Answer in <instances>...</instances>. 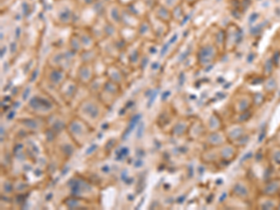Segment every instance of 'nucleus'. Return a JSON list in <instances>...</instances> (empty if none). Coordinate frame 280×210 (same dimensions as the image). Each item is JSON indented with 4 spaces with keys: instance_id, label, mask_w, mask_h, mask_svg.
<instances>
[{
    "instance_id": "f03ea898",
    "label": "nucleus",
    "mask_w": 280,
    "mask_h": 210,
    "mask_svg": "<svg viewBox=\"0 0 280 210\" xmlns=\"http://www.w3.org/2000/svg\"><path fill=\"white\" fill-rule=\"evenodd\" d=\"M241 98L239 100H237L234 107V111H236L235 113L239 114V113H243L245 111H247L248 108L251 107L250 102L253 98L251 97V95L249 94H243L242 96H240Z\"/></svg>"
},
{
    "instance_id": "20e7f679",
    "label": "nucleus",
    "mask_w": 280,
    "mask_h": 210,
    "mask_svg": "<svg viewBox=\"0 0 280 210\" xmlns=\"http://www.w3.org/2000/svg\"><path fill=\"white\" fill-rule=\"evenodd\" d=\"M234 191L236 196L240 197V198H246V197L248 196V189L247 188V186H245L244 184L242 183H237L235 186L234 187Z\"/></svg>"
},
{
    "instance_id": "7ed1b4c3",
    "label": "nucleus",
    "mask_w": 280,
    "mask_h": 210,
    "mask_svg": "<svg viewBox=\"0 0 280 210\" xmlns=\"http://www.w3.org/2000/svg\"><path fill=\"white\" fill-rule=\"evenodd\" d=\"M280 187H279V183L276 180L273 181H270L267 183L264 186V190H263V194L265 195H275L277 191L279 190Z\"/></svg>"
},
{
    "instance_id": "39448f33",
    "label": "nucleus",
    "mask_w": 280,
    "mask_h": 210,
    "mask_svg": "<svg viewBox=\"0 0 280 210\" xmlns=\"http://www.w3.org/2000/svg\"><path fill=\"white\" fill-rule=\"evenodd\" d=\"M272 161L276 163V165L280 166V146L273 149L272 153Z\"/></svg>"
},
{
    "instance_id": "f257e3e1",
    "label": "nucleus",
    "mask_w": 280,
    "mask_h": 210,
    "mask_svg": "<svg viewBox=\"0 0 280 210\" xmlns=\"http://www.w3.org/2000/svg\"><path fill=\"white\" fill-rule=\"evenodd\" d=\"M228 32L225 33V47H231L230 50L233 49L238 44V42L241 39V32L240 29L237 25L234 24H230L229 27L227 28Z\"/></svg>"
}]
</instances>
